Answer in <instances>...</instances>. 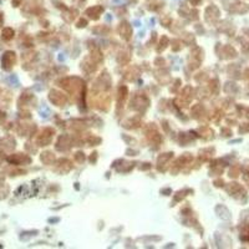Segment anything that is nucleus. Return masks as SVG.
I'll return each mask as SVG.
<instances>
[{
    "instance_id": "f257e3e1",
    "label": "nucleus",
    "mask_w": 249,
    "mask_h": 249,
    "mask_svg": "<svg viewBox=\"0 0 249 249\" xmlns=\"http://www.w3.org/2000/svg\"><path fill=\"white\" fill-rule=\"evenodd\" d=\"M4 39H10V37H13V30H10V29H5L4 30Z\"/></svg>"
}]
</instances>
